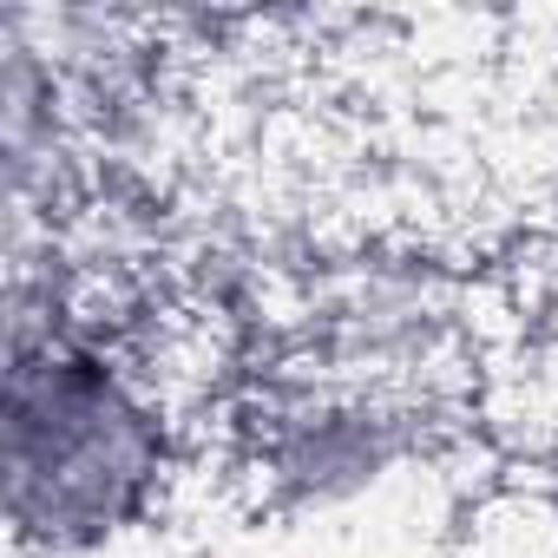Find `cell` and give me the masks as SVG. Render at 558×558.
<instances>
[{
	"instance_id": "2",
	"label": "cell",
	"mask_w": 558,
	"mask_h": 558,
	"mask_svg": "<svg viewBox=\"0 0 558 558\" xmlns=\"http://www.w3.org/2000/svg\"><path fill=\"white\" fill-rule=\"evenodd\" d=\"M551 519H558V466H551Z\"/></svg>"
},
{
	"instance_id": "1",
	"label": "cell",
	"mask_w": 558,
	"mask_h": 558,
	"mask_svg": "<svg viewBox=\"0 0 558 558\" xmlns=\"http://www.w3.org/2000/svg\"><path fill=\"white\" fill-rule=\"evenodd\" d=\"M0 466L8 519L40 551L112 545L158 506L171 414L145 368L60 296H47V316L14 310Z\"/></svg>"
}]
</instances>
